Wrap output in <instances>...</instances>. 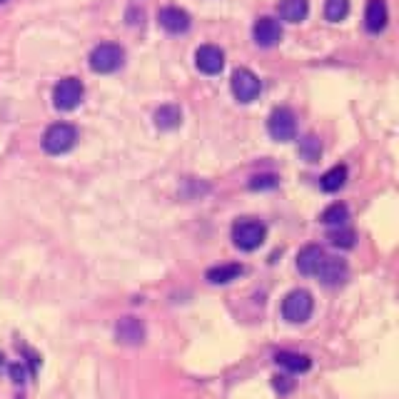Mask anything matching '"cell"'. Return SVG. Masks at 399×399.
<instances>
[{"mask_svg":"<svg viewBox=\"0 0 399 399\" xmlns=\"http://www.w3.org/2000/svg\"><path fill=\"white\" fill-rule=\"evenodd\" d=\"M77 143V130L68 123H56L50 125L45 135H43V147L50 155H62V152L73 150Z\"/></svg>","mask_w":399,"mask_h":399,"instance_id":"6da1fadb","label":"cell"},{"mask_svg":"<svg viewBox=\"0 0 399 399\" xmlns=\"http://www.w3.org/2000/svg\"><path fill=\"white\" fill-rule=\"evenodd\" d=\"M312 310H315V300L307 289H292L282 302V317L292 324H302L310 319Z\"/></svg>","mask_w":399,"mask_h":399,"instance_id":"7a4b0ae2","label":"cell"},{"mask_svg":"<svg viewBox=\"0 0 399 399\" xmlns=\"http://www.w3.org/2000/svg\"><path fill=\"white\" fill-rule=\"evenodd\" d=\"M265 237H267V228L262 225L260 220H240L232 225V240L234 245L240 250H245V252H252V250H257L265 242Z\"/></svg>","mask_w":399,"mask_h":399,"instance_id":"3957f363","label":"cell"},{"mask_svg":"<svg viewBox=\"0 0 399 399\" xmlns=\"http://www.w3.org/2000/svg\"><path fill=\"white\" fill-rule=\"evenodd\" d=\"M125 60V50L115 43H103L90 53V68L95 73H115Z\"/></svg>","mask_w":399,"mask_h":399,"instance_id":"277c9868","label":"cell"},{"mask_svg":"<svg viewBox=\"0 0 399 399\" xmlns=\"http://www.w3.org/2000/svg\"><path fill=\"white\" fill-rule=\"evenodd\" d=\"M83 95H85L83 83L77 77H65L53 90V103H56L58 110L68 112V110H75L77 105H80V100H83Z\"/></svg>","mask_w":399,"mask_h":399,"instance_id":"5b68a950","label":"cell"},{"mask_svg":"<svg viewBox=\"0 0 399 399\" xmlns=\"http://www.w3.org/2000/svg\"><path fill=\"white\" fill-rule=\"evenodd\" d=\"M267 130H269V135L275 140H280V143L295 140V135H297L295 112L289 110V108H275L267 120Z\"/></svg>","mask_w":399,"mask_h":399,"instance_id":"8992f818","label":"cell"},{"mask_svg":"<svg viewBox=\"0 0 399 399\" xmlns=\"http://www.w3.org/2000/svg\"><path fill=\"white\" fill-rule=\"evenodd\" d=\"M260 90H262V83H260V77L252 73V70L247 68H240V70H234V75H232V93L234 97L240 100V103H252L257 95H260Z\"/></svg>","mask_w":399,"mask_h":399,"instance_id":"52a82bcc","label":"cell"},{"mask_svg":"<svg viewBox=\"0 0 399 399\" xmlns=\"http://www.w3.org/2000/svg\"><path fill=\"white\" fill-rule=\"evenodd\" d=\"M195 65L205 75H217L225 68V53L217 45H200L195 53Z\"/></svg>","mask_w":399,"mask_h":399,"instance_id":"ba28073f","label":"cell"},{"mask_svg":"<svg viewBox=\"0 0 399 399\" xmlns=\"http://www.w3.org/2000/svg\"><path fill=\"white\" fill-rule=\"evenodd\" d=\"M115 337L120 344L138 347V344L145 342V324L140 322L138 317H123V319L115 324Z\"/></svg>","mask_w":399,"mask_h":399,"instance_id":"9c48e42d","label":"cell"},{"mask_svg":"<svg viewBox=\"0 0 399 399\" xmlns=\"http://www.w3.org/2000/svg\"><path fill=\"white\" fill-rule=\"evenodd\" d=\"M252 35H255V43L262 45V48H272L277 43L282 40V28H280V23L275 18H260L255 23V28H252Z\"/></svg>","mask_w":399,"mask_h":399,"instance_id":"30bf717a","label":"cell"},{"mask_svg":"<svg viewBox=\"0 0 399 399\" xmlns=\"http://www.w3.org/2000/svg\"><path fill=\"white\" fill-rule=\"evenodd\" d=\"M350 275V269H347V262L344 260H337V257H324L319 269H317V275L324 285H342Z\"/></svg>","mask_w":399,"mask_h":399,"instance_id":"8fae6325","label":"cell"},{"mask_svg":"<svg viewBox=\"0 0 399 399\" xmlns=\"http://www.w3.org/2000/svg\"><path fill=\"white\" fill-rule=\"evenodd\" d=\"M158 21H160V25L172 35L185 33V30L190 28V15H187L185 10H180V8H162L158 15Z\"/></svg>","mask_w":399,"mask_h":399,"instance_id":"7c38bea8","label":"cell"},{"mask_svg":"<svg viewBox=\"0 0 399 399\" xmlns=\"http://www.w3.org/2000/svg\"><path fill=\"white\" fill-rule=\"evenodd\" d=\"M324 257L327 255H324L322 247H317V245H307V247L300 250V255H297V269H300L302 275L315 277Z\"/></svg>","mask_w":399,"mask_h":399,"instance_id":"4fadbf2b","label":"cell"},{"mask_svg":"<svg viewBox=\"0 0 399 399\" xmlns=\"http://www.w3.org/2000/svg\"><path fill=\"white\" fill-rule=\"evenodd\" d=\"M365 25L370 33H382L387 28V3L385 0H370L365 13Z\"/></svg>","mask_w":399,"mask_h":399,"instance_id":"5bb4252c","label":"cell"},{"mask_svg":"<svg viewBox=\"0 0 399 399\" xmlns=\"http://www.w3.org/2000/svg\"><path fill=\"white\" fill-rule=\"evenodd\" d=\"M310 13V5L307 0H282L280 3V15H282L287 23H302Z\"/></svg>","mask_w":399,"mask_h":399,"instance_id":"9a60e30c","label":"cell"},{"mask_svg":"<svg viewBox=\"0 0 399 399\" xmlns=\"http://www.w3.org/2000/svg\"><path fill=\"white\" fill-rule=\"evenodd\" d=\"M242 275V265H220V267L207 269V282L210 285H228Z\"/></svg>","mask_w":399,"mask_h":399,"instance_id":"2e32d148","label":"cell"},{"mask_svg":"<svg viewBox=\"0 0 399 399\" xmlns=\"http://www.w3.org/2000/svg\"><path fill=\"white\" fill-rule=\"evenodd\" d=\"M277 365H282L285 370L295 372V374H300V372H307L310 370V357L307 354H297V352H277Z\"/></svg>","mask_w":399,"mask_h":399,"instance_id":"e0dca14e","label":"cell"},{"mask_svg":"<svg viewBox=\"0 0 399 399\" xmlns=\"http://www.w3.org/2000/svg\"><path fill=\"white\" fill-rule=\"evenodd\" d=\"M344 182H347V167L344 165H335L332 170H327L319 180V185H322L324 193H337L342 190Z\"/></svg>","mask_w":399,"mask_h":399,"instance_id":"ac0fdd59","label":"cell"},{"mask_svg":"<svg viewBox=\"0 0 399 399\" xmlns=\"http://www.w3.org/2000/svg\"><path fill=\"white\" fill-rule=\"evenodd\" d=\"M182 120V112H180L178 105H162L158 112H155V123H158L160 130H175Z\"/></svg>","mask_w":399,"mask_h":399,"instance_id":"d6986e66","label":"cell"},{"mask_svg":"<svg viewBox=\"0 0 399 399\" xmlns=\"http://www.w3.org/2000/svg\"><path fill=\"white\" fill-rule=\"evenodd\" d=\"M319 220H322L324 225H330V228H344V222L350 220V210H347V205H342V202H335V205H330L324 210Z\"/></svg>","mask_w":399,"mask_h":399,"instance_id":"ffe728a7","label":"cell"},{"mask_svg":"<svg viewBox=\"0 0 399 399\" xmlns=\"http://www.w3.org/2000/svg\"><path fill=\"white\" fill-rule=\"evenodd\" d=\"M350 13V0H327L324 3V18L332 23H339Z\"/></svg>","mask_w":399,"mask_h":399,"instance_id":"44dd1931","label":"cell"},{"mask_svg":"<svg viewBox=\"0 0 399 399\" xmlns=\"http://www.w3.org/2000/svg\"><path fill=\"white\" fill-rule=\"evenodd\" d=\"M300 155H302L307 162H317L319 155H322V143H319L315 135H307V138L300 140Z\"/></svg>","mask_w":399,"mask_h":399,"instance_id":"7402d4cb","label":"cell"},{"mask_svg":"<svg viewBox=\"0 0 399 399\" xmlns=\"http://www.w3.org/2000/svg\"><path fill=\"white\" fill-rule=\"evenodd\" d=\"M327 240H330L332 245H335V247H339V250L354 247V232H352V230H347V228L332 230V232L327 234Z\"/></svg>","mask_w":399,"mask_h":399,"instance_id":"603a6c76","label":"cell"},{"mask_svg":"<svg viewBox=\"0 0 399 399\" xmlns=\"http://www.w3.org/2000/svg\"><path fill=\"white\" fill-rule=\"evenodd\" d=\"M250 187L252 190H272V187H277V178L275 175H257L250 180Z\"/></svg>","mask_w":399,"mask_h":399,"instance_id":"cb8c5ba5","label":"cell"},{"mask_svg":"<svg viewBox=\"0 0 399 399\" xmlns=\"http://www.w3.org/2000/svg\"><path fill=\"white\" fill-rule=\"evenodd\" d=\"M10 374H13V382H15V385H23V382H25V370H23L21 365H13V367H10Z\"/></svg>","mask_w":399,"mask_h":399,"instance_id":"d4e9b609","label":"cell"},{"mask_svg":"<svg viewBox=\"0 0 399 399\" xmlns=\"http://www.w3.org/2000/svg\"><path fill=\"white\" fill-rule=\"evenodd\" d=\"M3 3H8V0H0V5H3Z\"/></svg>","mask_w":399,"mask_h":399,"instance_id":"484cf974","label":"cell"}]
</instances>
